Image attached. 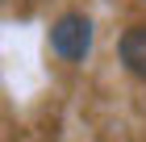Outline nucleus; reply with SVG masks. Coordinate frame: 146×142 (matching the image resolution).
Wrapping results in <instances>:
<instances>
[{
  "instance_id": "f257e3e1",
  "label": "nucleus",
  "mask_w": 146,
  "mask_h": 142,
  "mask_svg": "<svg viewBox=\"0 0 146 142\" xmlns=\"http://www.w3.org/2000/svg\"><path fill=\"white\" fill-rule=\"evenodd\" d=\"M50 46H54V55L63 59H84L92 50V21L84 13H67V17H58L54 29H50Z\"/></svg>"
},
{
  "instance_id": "f03ea898",
  "label": "nucleus",
  "mask_w": 146,
  "mask_h": 142,
  "mask_svg": "<svg viewBox=\"0 0 146 142\" xmlns=\"http://www.w3.org/2000/svg\"><path fill=\"white\" fill-rule=\"evenodd\" d=\"M121 63L129 67L134 75H146V25L125 29V38H121Z\"/></svg>"
}]
</instances>
